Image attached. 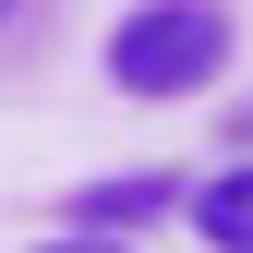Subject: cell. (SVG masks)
Returning <instances> with one entry per match:
<instances>
[{
    "label": "cell",
    "instance_id": "1",
    "mask_svg": "<svg viewBox=\"0 0 253 253\" xmlns=\"http://www.w3.org/2000/svg\"><path fill=\"white\" fill-rule=\"evenodd\" d=\"M229 73V12L217 0H145L109 24V84L121 97H193Z\"/></svg>",
    "mask_w": 253,
    "mask_h": 253
},
{
    "label": "cell",
    "instance_id": "2",
    "mask_svg": "<svg viewBox=\"0 0 253 253\" xmlns=\"http://www.w3.org/2000/svg\"><path fill=\"white\" fill-rule=\"evenodd\" d=\"M181 205H193V229H205L217 253H253V157H229V169H205V181H193Z\"/></svg>",
    "mask_w": 253,
    "mask_h": 253
},
{
    "label": "cell",
    "instance_id": "3",
    "mask_svg": "<svg viewBox=\"0 0 253 253\" xmlns=\"http://www.w3.org/2000/svg\"><path fill=\"white\" fill-rule=\"evenodd\" d=\"M169 205H181L169 169H121V181H97V193L73 205V229H133V217H169Z\"/></svg>",
    "mask_w": 253,
    "mask_h": 253
},
{
    "label": "cell",
    "instance_id": "4",
    "mask_svg": "<svg viewBox=\"0 0 253 253\" xmlns=\"http://www.w3.org/2000/svg\"><path fill=\"white\" fill-rule=\"evenodd\" d=\"M37 253H133L121 229H60V241H37Z\"/></svg>",
    "mask_w": 253,
    "mask_h": 253
},
{
    "label": "cell",
    "instance_id": "5",
    "mask_svg": "<svg viewBox=\"0 0 253 253\" xmlns=\"http://www.w3.org/2000/svg\"><path fill=\"white\" fill-rule=\"evenodd\" d=\"M0 12H12V0H0Z\"/></svg>",
    "mask_w": 253,
    "mask_h": 253
},
{
    "label": "cell",
    "instance_id": "6",
    "mask_svg": "<svg viewBox=\"0 0 253 253\" xmlns=\"http://www.w3.org/2000/svg\"><path fill=\"white\" fill-rule=\"evenodd\" d=\"M241 121H253V109H241Z\"/></svg>",
    "mask_w": 253,
    "mask_h": 253
}]
</instances>
